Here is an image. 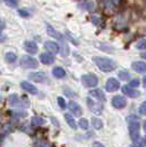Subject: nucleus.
<instances>
[{"mask_svg":"<svg viewBox=\"0 0 146 147\" xmlns=\"http://www.w3.org/2000/svg\"><path fill=\"white\" fill-rule=\"evenodd\" d=\"M143 127H144V131L146 132V121L144 122V125H143Z\"/></svg>","mask_w":146,"mask_h":147,"instance_id":"nucleus-45","label":"nucleus"},{"mask_svg":"<svg viewBox=\"0 0 146 147\" xmlns=\"http://www.w3.org/2000/svg\"><path fill=\"white\" fill-rule=\"evenodd\" d=\"M143 86H144V88L146 89V76L143 78Z\"/></svg>","mask_w":146,"mask_h":147,"instance_id":"nucleus-42","label":"nucleus"},{"mask_svg":"<svg viewBox=\"0 0 146 147\" xmlns=\"http://www.w3.org/2000/svg\"><path fill=\"white\" fill-rule=\"evenodd\" d=\"M57 103H58V105H59V108L61 109H65L66 108V101H65V99L62 98V97H58L57 98Z\"/></svg>","mask_w":146,"mask_h":147,"instance_id":"nucleus-32","label":"nucleus"},{"mask_svg":"<svg viewBox=\"0 0 146 147\" xmlns=\"http://www.w3.org/2000/svg\"><path fill=\"white\" fill-rule=\"evenodd\" d=\"M8 102L9 104L13 107V108H22V107H28V105H25L24 102L22 101V100H20L18 97V94H10L9 96V98H8Z\"/></svg>","mask_w":146,"mask_h":147,"instance_id":"nucleus-7","label":"nucleus"},{"mask_svg":"<svg viewBox=\"0 0 146 147\" xmlns=\"http://www.w3.org/2000/svg\"><path fill=\"white\" fill-rule=\"evenodd\" d=\"M26 112L25 111H17V112H13V115L17 117H26Z\"/></svg>","mask_w":146,"mask_h":147,"instance_id":"nucleus-34","label":"nucleus"},{"mask_svg":"<svg viewBox=\"0 0 146 147\" xmlns=\"http://www.w3.org/2000/svg\"><path fill=\"white\" fill-rule=\"evenodd\" d=\"M119 78L122 80H128L131 78V75L126 70H120L119 71Z\"/></svg>","mask_w":146,"mask_h":147,"instance_id":"nucleus-25","label":"nucleus"},{"mask_svg":"<svg viewBox=\"0 0 146 147\" xmlns=\"http://www.w3.org/2000/svg\"><path fill=\"white\" fill-rule=\"evenodd\" d=\"M89 96L92 97L93 99H96L98 100L99 102H105L107 101V98H105V94H104V92L102 90H100V89H95V90H91V91L89 92Z\"/></svg>","mask_w":146,"mask_h":147,"instance_id":"nucleus-11","label":"nucleus"},{"mask_svg":"<svg viewBox=\"0 0 146 147\" xmlns=\"http://www.w3.org/2000/svg\"><path fill=\"white\" fill-rule=\"evenodd\" d=\"M87 104H88L89 110L93 112L95 114H97V115H100L102 113V111H103V105L101 103L95 102L91 98H87Z\"/></svg>","mask_w":146,"mask_h":147,"instance_id":"nucleus-5","label":"nucleus"},{"mask_svg":"<svg viewBox=\"0 0 146 147\" xmlns=\"http://www.w3.org/2000/svg\"><path fill=\"white\" fill-rule=\"evenodd\" d=\"M45 123V120L41 117H33L31 119V124L33 126H41Z\"/></svg>","mask_w":146,"mask_h":147,"instance_id":"nucleus-22","label":"nucleus"},{"mask_svg":"<svg viewBox=\"0 0 146 147\" xmlns=\"http://www.w3.org/2000/svg\"><path fill=\"white\" fill-rule=\"evenodd\" d=\"M140 114H142V115H146V101H144L143 103L141 104L140 107Z\"/></svg>","mask_w":146,"mask_h":147,"instance_id":"nucleus-35","label":"nucleus"},{"mask_svg":"<svg viewBox=\"0 0 146 147\" xmlns=\"http://www.w3.org/2000/svg\"><path fill=\"white\" fill-rule=\"evenodd\" d=\"M20 66L28 69H36L39 67V61L31 56H23L20 59Z\"/></svg>","mask_w":146,"mask_h":147,"instance_id":"nucleus-4","label":"nucleus"},{"mask_svg":"<svg viewBox=\"0 0 146 147\" xmlns=\"http://www.w3.org/2000/svg\"><path fill=\"white\" fill-rule=\"evenodd\" d=\"M44 46H45V49H47L49 53H52V54H58V52H59V49H61V47L58 46V44L53 42V41H46L45 44H44Z\"/></svg>","mask_w":146,"mask_h":147,"instance_id":"nucleus-13","label":"nucleus"},{"mask_svg":"<svg viewBox=\"0 0 146 147\" xmlns=\"http://www.w3.org/2000/svg\"><path fill=\"white\" fill-rule=\"evenodd\" d=\"M91 123H92V126H93L96 129H102V126H103V123H102V121H101L100 119H98V117H92Z\"/></svg>","mask_w":146,"mask_h":147,"instance_id":"nucleus-24","label":"nucleus"},{"mask_svg":"<svg viewBox=\"0 0 146 147\" xmlns=\"http://www.w3.org/2000/svg\"><path fill=\"white\" fill-rule=\"evenodd\" d=\"M136 49H146V38L140 40L136 44Z\"/></svg>","mask_w":146,"mask_h":147,"instance_id":"nucleus-28","label":"nucleus"},{"mask_svg":"<svg viewBox=\"0 0 146 147\" xmlns=\"http://www.w3.org/2000/svg\"><path fill=\"white\" fill-rule=\"evenodd\" d=\"M6 41V37L3 36V34L0 32V42H5Z\"/></svg>","mask_w":146,"mask_h":147,"instance_id":"nucleus-40","label":"nucleus"},{"mask_svg":"<svg viewBox=\"0 0 146 147\" xmlns=\"http://www.w3.org/2000/svg\"><path fill=\"white\" fill-rule=\"evenodd\" d=\"M79 126L80 129H88L89 127V123H88V120H86V119H80L79 120Z\"/></svg>","mask_w":146,"mask_h":147,"instance_id":"nucleus-27","label":"nucleus"},{"mask_svg":"<svg viewBox=\"0 0 146 147\" xmlns=\"http://www.w3.org/2000/svg\"><path fill=\"white\" fill-rule=\"evenodd\" d=\"M69 49H68V45L65 42H62V55L63 56H67L69 53Z\"/></svg>","mask_w":146,"mask_h":147,"instance_id":"nucleus-30","label":"nucleus"},{"mask_svg":"<svg viewBox=\"0 0 146 147\" xmlns=\"http://www.w3.org/2000/svg\"><path fill=\"white\" fill-rule=\"evenodd\" d=\"M92 61H95V64L98 66L100 70H102L104 73H110L116 70V63L111 58L108 57H100V56H95L92 58Z\"/></svg>","mask_w":146,"mask_h":147,"instance_id":"nucleus-1","label":"nucleus"},{"mask_svg":"<svg viewBox=\"0 0 146 147\" xmlns=\"http://www.w3.org/2000/svg\"><path fill=\"white\" fill-rule=\"evenodd\" d=\"M112 105L118 110H122L126 107V98L123 96H116L112 99Z\"/></svg>","mask_w":146,"mask_h":147,"instance_id":"nucleus-6","label":"nucleus"},{"mask_svg":"<svg viewBox=\"0 0 146 147\" xmlns=\"http://www.w3.org/2000/svg\"><path fill=\"white\" fill-rule=\"evenodd\" d=\"M21 88L25 91H28L29 93H31V94H37V92H39L36 87L33 86L29 81H22L21 82Z\"/></svg>","mask_w":146,"mask_h":147,"instance_id":"nucleus-15","label":"nucleus"},{"mask_svg":"<svg viewBox=\"0 0 146 147\" xmlns=\"http://www.w3.org/2000/svg\"><path fill=\"white\" fill-rule=\"evenodd\" d=\"M143 145H144V146H146V136L144 137V141H143Z\"/></svg>","mask_w":146,"mask_h":147,"instance_id":"nucleus-44","label":"nucleus"},{"mask_svg":"<svg viewBox=\"0 0 146 147\" xmlns=\"http://www.w3.org/2000/svg\"><path fill=\"white\" fill-rule=\"evenodd\" d=\"M1 1H2V0H0V2H1Z\"/></svg>","mask_w":146,"mask_h":147,"instance_id":"nucleus-46","label":"nucleus"},{"mask_svg":"<svg viewBox=\"0 0 146 147\" xmlns=\"http://www.w3.org/2000/svg\"><path fill=\"white\" fill-rule=\"evenodd\" d=\"M20 0H5V3L10 8H17Z\"/></svg>","mask_w":146,"mask_h":147,"instance_id":"nucleus-26","label":"nucleus"},{"mask_svg":"<svg viewBox=\"0 0 146 147\" xmlns=\"http://www.w3.org/2000/svg\"><path fill=\"white\" fill-rule=\"evenodd\" d=\"M133 147H144V146H143V145H142V144H141L139 141H136V142H134Z\"/></svg>","mask_w":146,"mask_h":147,"instance_id":"nucleus-39","label":"nucleus"},{"mask_svg":"<svg viewBox=\"0 0 146 147\" xmlns=\"http://www.w3.org/2000/svg\"><path fill=\"white\" fill-rule=\"evenodd\" d=\"M95 2L93 1H91V0H89V1H86V2H84V3H81V5H79L80 8H82L84 10H87V11H91V10H93L95 9Z\"/></svg>","mask_w":146,"mask_h":147,"instance_id":"nucleus-20","label":"nucleus"},{"mask_svg":"<svg viewBox=\"0 0 146 147\" xmlns=\"http://www.w3.org/2000/svg\"><path fill=\"white\" fill-rule=\"evenodd\" d=\"M52 73H53V76H54L55 78H58V79L64 78L66 76V71H65V69L63 67H55Z\"/></svg>","mask_w":146,"mask_h":147,"instance_id":"nucleus-19","label":"nucleus"},{"mask_svg":"<svg viewBox=\"0 0 146 147\" xmlns=\"http://www.w3.org/2000/svg\"><path fill=\"white\" fill-rule=\"evenodd\" d=\"M118 3H120V0H105V6L108 8H112Z\"/></svg>","mask_w":146,"mask_h":147,"instance_id":"nucleus-31","label":"nucleus"},{"mask_svg":"<svg viewBox=\"0 0 146 147\" xmlns=\"http://www.w3.org/2000/svg\"><path fill=\"white\" fill-rule=\"evenodd\" d=\"M67 107H68L69 111H70L73 114H75L76 117H80V115L82 114L81 107H80L77 102H75V101H69V102H68V104H67Z\"/></svg>","mask_w":146,"mask_h":147,"instance_id":"nucleus-9","label":"nucleus"},{"mask_svg":"<svg viewBox=\"0 0 146 147\" xmlns=\"http://www.w3.org/2000/svg\"><path fill=\"white\" fill-rule=\"evenodd\" d=\"M5 59L9 64H13V63L17 61V55L14 53H12V52H8L6 55H5Z\"/></svg>","mask_w":146,"mask_h":147,"instance_id":"nucleus-23","label":"nucleus"},{"mask_svg":"<svg viewBox=\"0 0 146 147\" xmlns=\"http://www.w3.org/2000/svg\"><path fill=\"white\" fill-rule=\"evenodd\" d=\"M132 69L139 74H144L146 71V63L144 61H134L132 64Z\"/></svg>","mask_w":146,"mask_h":147,"instance_id":"nucleus-16","label":"nucleus"},{"mask_svg":"<svg viewBox=\"0 0 146 147\" xmlns=\"http://www.w3.org/2000/svg\"><path fill=\"white\" fill-rule=\"evenodd\" d=\"M81 82L82 85L87 88H93V87L98 86V77L93 74H86V75H82L81 76Z\"/></svg>","mask_w":146,"mask_h":147,"instance_id":"nucleus-3","label":"nucleus"},{"mask_svg":"<svg viewBox=\"0 0 146 147\" xmlns=\"http://www.w3.org/2000/svg\"><path fill=\"white\" fill-rule=\"evenodd\" d=\"M65 120H66L67 124L72 127V129H76L77 126H76V121H75V119L72 114H69V113H66L65 114Z\"/></svg>","mask_w":146,"mask_h":147,"instance_id":"nucleus-21","label":"nucleus"},{"mask_svg":"<svg viewBox=\"0 0 146 147\" xmlns=\"http://www.w3.org/2000/svg\"><path fill=\"white\" fill-rule=\"evenodd\" d=\"M128 86L131 87V88H137V87L140 86V80L139 79H133L130 81V84H128Z\"/></svg>","mask_w":146,"mask_h":147,"instance_id":"nucleus-33","label":"nucleus"},{"mask_svg":"<svg viewBox=\"0 0 146 147\" xmlns=\"http://www.w3.org/2000/svg\"><path fill=\"white\" fill-rule=\"evenodd\" d=\"M92 23H95L96 25H99V23H100L99 17H92Z\"/></svg>","mask_w":146,"mask_h":147,"instance_id":"nucleus-36","label":"nucleus"},{"mask_svg":"<svg viewBox=\"0 0 146 147\" xmlns=\"http://www.w3.org/2000/svg\"><path fill=\"white\" fill-rule=\"evenodd\" d=\"M120 88V82L116 78H109L107 84H105V90L108 92H114L119 90Z\"/></svg>","mask_w":146,"mask_h":147,"instance_id":"nucleus-8","label":"nucleus"},{"mask_svg":"<svg viewBox=\"0 0 146 147\" xmlns=\"http://www.w3.org/2000/svg\"><path fill=\"white\" fill-rule=\"evenodd\" d=\"M122 92L128 96V98H137L141 96V92L139 90H135L133 88H131L130 86H123L122 87Z\"/></svg>","mask_w":146,"mask_h":147,"instance_id":"nucleus-10","label":"nucleus"},{"mask_svg":"<svg viewBox=\"0 0 146 147\" xmlns=\"http://www.w3.org/2000/svg\"><path fill=\"white\" fill-rule=\"evenodd\" d=\"M128 132L131 140L133 142L140 141V121L137 117L130 115L128 117Z\"/></svg>","mask_w":146,"mask_h":147,"instance_id":"nucleus-2","label":"nucleus"},{"mask_svg":"<svg viewBox=\"0 0 146 147\" xmlns=\"http://www.w3.org/2000/svg\"><path fill=\"white\" fill-rule=\"evenodd\" d=\"M46 31H47V34H49V36L54 37V38L61 41V42H64V36L62 35L59 32H57V31L55 30L52 25H49V23H46Z\"/></svg>","mask_w":146,"mask_h":147,"instance_id":"nucleus-12","label":"nucleus"},{"mask_svg":"<svg viewBox=\"0 0 146 147\" xmlns=\"http://www.w3.org/2000/svg\"><path fill=\"white\" fill-rule=\"evenodd\" d=\"M29 78L36 82H45L47 79L46 75L43 73H31L29 74Z\"/></svg>","mask_w":146,"mask_h":147,"instance_id":"nucleus-17","label":"nucleus"},{"mask_svg":"<svg viewBox=\"0 0 146 147\" xmlns=\"http://www.w3.org/2000/svg\"><path fill=\"white\" fill-rule=\"evenodd\" d=\"M52 121L54 122V124H55V126H59V123L56 121V119L55 117H52Z\"/></svg>","mask_w":146,"mask_h":147,"instance_id":"nucleus-41","label":"nucleus"},{"mask_svg":"<svg viewBox=\"0 0 146 147\" xmlns=\"http://www.w3.org/2000/svg\"><path fill=\"white\" fill-rule=\"evenodd\" d=\"M92 147H105V146H104V145H102L101 143H99V142H96V143H93Z\"/></svg>","mask_w":146,"mask_h":147,"instance_id":"nucleus-38","label":"nucleus"},{"mask_svg":"<svg viewBox=\"0 0 146 147\" xmlns=\"http://www.w3.org/2000/svg\"><path fill=\"white\" fill-rule=\"evenodd\" d=\"M23 46H24V49L28 52V53H30V54H36L39 49H37V45L35 42H33V41H25L24 44H23Z\"/></svg>","mask_w":146,"mask_h":147,"instance_id":"nucleus-14","label":"nucleus"},{"mask_svg":"<svg viewBox=\"0 0 146 147\" xmlns=\"http://www.w3.org/2000/svg\"><path fill=\"white\" fill-rule=\"evenodd\" d=\"M141 56H142V58L146 59V52H145V53H142V54H141Z\"/></svg>","mask_w":146,"mask_h":147,"instance_id":"nucleus-43","label":"nucleus"},{"mask_svg":"<svg viewBox=\"0 0 146 147\" xmlns=\"http://www.w3.org/2000/svg\"><path fill=\"white\" fill-rule=\"evenodd\" d=\"M40 61L44 65H51L55 61V58L54 56L52 54H49V53H42L40 55Z\"/></svg>","mask_w":146,"mask_h":147,"instance_id":"nucleus-18","label":"nucleus"},{"mask_svg":"<svg viewBox=\"0 0 146 147\" xmlns=\"http://www.w3.org/2000/svg\"><path fill=\"white\" fill-rule=\"evenodd\" d=\"M18 13L22 17V18H29L31 16L30 11L28 10V9H19Z\"/></svg>","mask_w":146,"mask_h":147,"instance_id":"nucleus-29","label":"nucleus"},{"mask_svg":"<svg viewBox=\"0 0 146 147\" xmlns=\"http://www.w3.org/2000/svg\"><path fill=\"white\" fill-rule=\"evenodd\" d=\"M5 26H6V23H5V21H3L2 19H0V32H2V31H3Z\"/></svg>","mask_w":146,"mask_h":147,"instance_id":"nucleus-37","label":"nucleus"}]
</instances>
